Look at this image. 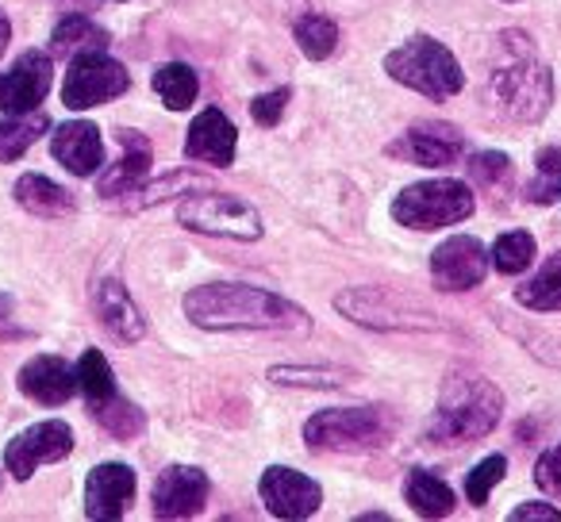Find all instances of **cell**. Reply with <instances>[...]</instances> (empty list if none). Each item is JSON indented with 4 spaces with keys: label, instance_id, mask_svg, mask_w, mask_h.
I'll use <instances>...</instances> for the list:
<instances>
[{
    "label": "cell",
    "instance_id": "40",
    "mask_svg": "<svg viewBox=\"0 0 561 522\" xmlns=\"http://www.w3.org/2000/svg\"><path fill=\"white\" fill-rule=\"evenodd\" d=\"M9 39H12V24H9V16L0 12V58H4V50H9Z\"/></svg>",
    "mask_w": 561,
    "mask_h": 522
},
{
    "label": "cell",
    "instance_id": "23",
    "mask_svg": "<svg viewBox=\"0 0 561 522\" xmlns=\"http://www.w3.org/2000/svg\"><path fill=\"white\" fill-rule=\"evenodd\" d=\"M404 499L412 503V511L420 514V519H446V514L458 507L450 484H446L443 476L427 473V468H412V473H408Z\"/></svg>",
    "mask_w": 561,
    "mask_h": 522
},
{
    "label": "cell",
    "instance_id": "12",
    "mask_svg": "<svg viewBox=\"0 0 561 522\" xmlns=\"http://www.w3.org/2000/svg\"><path fill=\"white\" fill-rule=\"evenodd\" d=\"M489 274V250L473 234H454L431 254V281L438 292H469Z\"/></svg>",
    "mask_w": 561,
    "mask_h": 522
},
{
    "label": "cell",
    "instance_id": "18",
    "mask_svg": "<svg viewBox=\"0 0 561 522\" xmlns=\"http://www.w3.org/2000/svg\"><path fill=\"white\" fill-rule=\"evenodd\" d=\"M16 388L24 392L32 404L62 407L66 399L78 392V369L66 366L55 353H35V358L24 361V369H20Z\"/></svg>",
    "mask_w": 561,
    "mask_h": 522
},
{
    "label": "cell",
    "instance_id": "25",
    "mask_svg": "<svg viewBox=\"0 0 561 522\" xmlns=\"http://www.w3.org/2000/svg\"><path fill=\"white\" fill-rule=\"evenodd\" d=\"M193 188H204V181L196 177V173H188V170L165 173V177L142 181L139 188H131V193L119 200V211H147V208H154V204L170 200V196H188Z\"/></svg>",
    "mask_w": 561,
    "mask_h": 522
},
{
    "label": "cell",
    "instance_id": "24",
    "mask_svg": "<svg viewBox=\"0 0 561 522\" xmlns=\"http://www.w3.org/2000/svg\"><path fill=\"white\" fill-rule=\"evenodd\" d=\"M108 47V32L96 20H89L85 12H70L66 20H58L55 35H50V55H85V50H104Z\"/></svg>",
    "mask_w": 561,
    "mask_h": 522
},
{
    "label": "cell",
    "instance_id": "34",
    "mask_svg": "<svg viewBox=\"0 0 561 522\" xmlns=\"http://www.w3.org/2000/svg\"><path fill=\"white\" fill-rule=\"evenodd\" d=\"M358 373L351 369H335V366H273L270 369V381L273 384H289V388H343L351 384Z\"/></svg>",
    "mask_w": 561,
    "mask_h": 522
},
{
    "label": "cell",
    "instance_id": "35",
    "mask_svg": "<svg viewBox=\"0 0 561 522\" xmlns=\"http://www.w3.org/2000/svg\"><path fill=\"white\" fill-rule=\"evenodd\" d=\"M523 200L527 204H553L561 200V150L542 147L535 158V177L523 188Z\"/></svg>",
    "mask_w": 561,
    "mask_h": 522
},
{
    "label": "cell",
    "instance_id": "22",
    "mask_svg": "<svg viewBox=\"0 0 561 522\" xmlns=\"http://www.w3.org/2000/svg\"><path fill=\"white\" fill-rule=\"evenodd\" d=\"M12 196H16V204L27 216H39V219H62V216H73V208H78L70 188L43 177V173H24V177L16 181V188H12Z\"/></svg>",
    "mask_w": 561,
    "mask_h": 522
},
{
    "label": "cell",
    "instance_id": "36",
    "mask_svg": "<svg viewBox=\"0 0 561 522\" xmlns=\"http://www.w3.org/2000/svg\"><path fill=\"white\" fill-rule=\"evenodd\" d=\"M504 473H507L504 453H492V457H484L473 473H466V499H469V503H473V507L489 503V491L504 480Z\"/></svg>",
    "mask_w": 561,
    "mask_h": 522
},
{
    "label": "cell",
    "instance_id": "33",
    "mask_svg": "<svg viewBox=\"0 0 561 522\" xmlns=\"http://www.w3.org/2000/svg\"><path fill=\"white\" fill-rule=\"evenodd\" d=\"M469 181L473 185H481L489 196H507L512 193V181H515V165L507 154H500V150H477L473 158H469Z\"/></svg>",
    "mask_w": 561,
    "mask_h": 522
},
{
    "label": "cell",
    "instance_id": "31",
    "mask_svg": "<svg viewBox=\"0 0 561 522\" xmlns=\"http://www.w3.org/2000/svg\"><path fill=\"white\" fill-rule=\"evenodd\" d=\"M293 39H297L300 55L312 58V62H323V58H331L339 47V24L320 16V12H308V16H300L297 24H293Z\"/></svg>",
    "mask_w": 561,
    "mask_h": 522
},
{
    "label": "cell",
    "instance_id": "32",
    "mask_svg": "<svg viewBox=\"0 0 561 522\" xmlns=\"http://www.w3.org/2000/svg\"><path fill=\"white\" fill-rule=\"evenodd\" d=\"M154 93L162 96V104L170 112H185L196 101V93H201V78H196L193 66L170 62L154 73Z\"/></svg>",
    "mask_w": 561,
    "mask_h": 522
},
{
    "label": "cell",
    "instance_id": "5",
    "mask_svg": "<svg viewBox=\"0 0 561 522\" xmlns=\"http://www.w3.org/2000/svg\"><path fill=\"white\" fill-rule=\"evenodd\" d=\"M385 73L397 85L415 89L427 101H450L466 89V73H461L458 58L450 55V47L431 35H412L408 43H400L397 50L385 55Z\"/></svg>",
    "mask_w": 561,
    "mask_h": 522
},
{
    "label": "cell",
    "instance_id": "7",
    "mask_svg": "<svg viewBox=\"0 0 561 522\" xmlns=\"http://www.w3.org/2000/svg\"><path fill=\"white\" fill-rule=\"evenodd\" d=\"M335 308L346 315L351 323L369 330H438V315H431L423 304L415 300H404L389 289H346L335 297Z\"/></svg>",
    "mask_w": 561,
    "mask_h": 522
},
{
    "label": "cell",
    "instance_id": "21",
    "mask_svg": "<svg viewBox=\"0 0 561 522\" xmlns=\"http://www.w3.org/2000/svg\"><path fill=\"white\" fill-rule=\"evenodd\" d=\"M119 147H124V158H119L116 165H104L101 173H96V193L101 196H127L131 188H139L142 181H147L150 173V139L142 131H119L116 135Z\"/></svg>",
    "mask_w": 561,
    "mask_h": 522
},
{
    "label": "cell",
    "instance_id": "27",
    "mask_svg": "<svg viewBox=\"0 0 561 522\" xmlns=\"http://www.w3.org/2000/svg\"><path fill=\"white\" fill-rule=\"evenodd\" d=\"M50 131V119L43 112H24V116H4L0 119V162H20L35 139Z\"/></svg>",
    "mask_w": 561,
    "mask_h": 522
},
{
    "label": "cell",
    "instance_id": "1",
    "mask_svg": "<svg viewBox=\"0 0 561 522\" xmlns=\"http://www.w3.org/2000/svg\"><path fill=\"white\" fill-rule=\"evenodd\" d=\"M185 320L201 330H273V335H308L312 320L305 308L254 285H201L181 300Z\"/></svg>",
    "mask_w": 561,
    "mask_h": 522
},
{
    "label": "cell",
    "instance_id": "29",
    "mask_svg": "<svg viewBox=\"0 0 561 522\" xmlns=\"http://www.w3.org/2000/svg\"><path fill=\"white\" fill-rule=\"evenodd\" d=\"M73 369H78V392L85 396V404H89V407L108 404L112 396H119L116 373H112L108 358H104L101 350H85V353H81V361H78Z\"/></svg>",
    "mask_w": 561,
    "mask_h": 522
},
{
    "label": "cell",
    "instance_id": "38",
    "mask_svg": "<svg viewBox=\"0 0 561 522\" xmlns=\"http://www.w3.org/2000/svg\"><path fill=\"white\" fill-rule=\"evenodd\" d=\"M535 484L546 491V496L561 499V442L550 445V450L535 461Z\"/></svg>",
    "mask_w": 561,
    "mask_h": 522
},
{
    "label": "cell",
    "instance_id": "17",
    "mask_svg": "<svg viewBox=\"0 0 561 522\" xmlns=\"http://www.w3.org/2000/svg\"><path fill=\"white\" fill-rule=\"evenodd\" d=\"M234 147H239V131H234V124L219 108H204L201 116L188 124V135H185L188 162L227 170V165L234 162Z\"/></svg>",
    "mask_w": 561,
    "mask_h": 522
},
{
    "label": "cell",
    "instance_id": "13",
    "mask_svg": "<svg viewBox=\"0 0 561 522\" xmlns=\"http://www.w3.org/2000/svg\"><path fill=\"white\" fill-rule=\"evenodd\" d=\"M50 78H55V62L47 50H24L9 70L0 73V112L4 116H24L43 104L50 93Z\"/></svg>",
    "mask_w": 561,
    "mask_h": 522
},
{
    "label": "cell",
    "instance_id": "39",
    "mask_svg": "<svg viewBox=\"0 0 561 522\" xmlns=\"http://www.w3.org/2000/svg\"><path fill=\"white\" fill-rule=\"evenodd\" d=\"M512 522H523V519H550V522H561V511L553 503H523L507 514Z\"/></svg>",
    "mask_w": 561,
    "mask_h": 522
},
{
    "label": "cell",
    "instance_id": "4",
    "mask_svg": "<svg viewBox=\"0 0 561 522\" xmlns=\"http://www.w3.org/2000/svg\"><path fill=\"white\" fill-rule=\"evenodd\" d=\"M397 411L385 404L328 407L305 422V442L316 453H377L397 438Z\"/></svg>",
    "mask_w": 561,
    "mask_h": 522
},
{
    "label": "cell",
    "instance_id": "15",
    "mask_svg": "<svg viewBox=\"0 0 561 522\" xmlns=\"http://www.w3.org/2000/svg\"><path fill=\"white\" fill-rule=\"evenodd\" d=\"M211 480L196 465H170L154 480V519H193L208 503Z\"/></svg>",
    "mask_w": 561,
    "mask_h": 522
},
{
    "label": "cell",
    "instance_id": "6",
    "mask_svg": "<svg viewBox=\"0 0 561 522\" xmlns=\"http://www.w3.org/2000/svg\"><path fill=\"white\" fill-rule=\"evenodd\" d=\"M477 211V196L466 181L435 177V181H415V185L400 188L392 200V219L412 231H438V227L466 223Z\"/></svg>",
    "mask_w": 561,
    "mask_h": 522
},
{
    "label": "cell",
    "instance_id": "8",
    "mask_svg": "<svg viewBox=\"0 0 561 522\" xmlns=\"http://www.w3.org/2000/svg\"><path fill=\"white\" fill-rule=\"evenodd\" d=\"M178 223L196 234H219L231 242H257L262 239V216L247 200L231 193H204L178 204Z\"/></svg>",
    "mask_w": 561,
    "mask_h": 522
},
{
    "label": "cell",
    "instance_id": "28",
    "mask_svg": "<svg viewBox=\"0 0 561 522\" xmlns=\"http://www.w3.org/2000/svg\"><path fill=\"white\" fill-rule=\"evenodd\" d=\"M89 415L96 419V427L108 430V434L119 438V442H131V438H139L142 430H147V415H142V407L131 404V399H124V396H112L108 404L89 407Z\"/></svg>",
    "mask_w": 561,
    "mask_h": 522
},
{
    "label": "cell",
    "instance_id": "11",
    "mask_svg": "<svg viewBox=\"0 0 561 522\" xmlns=\"http://www.w3.org/2000/svg\"><path fill=\"white\" fill-rule=\"evenodd\" d=\"M257 496H262L265 511L273 514V519H308V514L320 511L323 503V488L312 480L308 473H300V468H289V465H273L262 473V480H257Z\"/></svg>",
    "mask_w": 561,
    "mask_h": 522
},
{
    "label": "cell",
    "instance_id": "10",
    "mask_svg": "<svg viewBox=\"0 0 561 522\" xmlns=\"http://www.w3.org/2000/svg\"><path fill=\"white\" fill-rule=\"evenodd\" d=\"M73 450V430L62 419L35 422V427L20 430L4 450V468L12 473V480H32L39 465H55V461L70 457Z\"/></svg>",
    "mask_w": 561,
    "mask_h": 522
},
{
    "label": "cell",
    "instance_id": "37",
    "mask_svg": "<svg viewBox=\"0 0 561 522\" xmlns=\"http://www.w3.org/2000/svg\"><path fill=\"white\" fill-rule=\"evenodd\" d=\"M289 89H273V93H262L250 101V116H254L257 127H277L280 116H285V104H289Z\"/></svg>",
    "mask_w": 561,
    "mask_h": 522
},
{
    "label": "cell",
    "instance_id": "20",
    "mask_svg": "<svg viewBox=\"0 0 561 522\" xmlns=\"http://www.w3.org/2000/svg\"><path fill=\"white\" fill-rule=\"evenodd\" d=\"M93 308H96V320L104 323L108 335H116L119 343H139L147 335V320L142 312L135 308L131 292L116 281V277H96L93 281Z\"/></svg>",
    "mask_w": 561,
    "mask_h": 522
},
{
    "label": "cell",
    "instance_id": "30",
    "mask_svg": "<svg viewBox=\"0 0 561 522\" xmlns=\"http://www.w3.org/2000/svg\"><path fill=\"white\" fill-rule=\"evenodd\" d=\"M535 257H538V242L535 234L527 231H507L500 234L496 242H492L489 250V266H496V274H527L530 266H535Z\"/></svg>",
    "mask_w": 561,
    "mask_h": 522
},
{
    "label": "cell",
    "instance_id": "3",
    "mask_svg": "<svg viewBox=\"0 0 561 522\" xmlns=\"http://www.w3.org/2000/svg\"><path fill=\"white\" fill-rule=\"evenodd\" d=\"M504 419V392L477 369H450L427 422V445H469L489 438Z\"/></svg>",
    "mask_w": 561,
    "mask_h": 522
},
{
    "label": "cell",
    "instance_id": "16",
    "mask_svg": "<svg viewBox=\"0 0 561 522\" xmlns=\"http://www.w3.org/2000/svg\"><path fill=\"white\" fill-rule=\"evenodd\" d=\"M135 488H139V476L131 465H119V461H104L89 473L85 480V514L101 522L124 519V511L131 507Z\"/></svg>",
    "mask_w": 561,
    "mask_h": 522
},
{
    "label": "cell",
    "instance_id": "9",
    "mask_svg": "<svg viewBox=\"0 0 561 522\" xmlns=\"http://www.w3.org/2000/svg\"><path fill=\"white\" fill-rule=\"evenodd\" d=\"M131 89V73L124 62H116L104 50H85V55H73L70 70L62 81V104L70 112L101 108V104L116 101Z\"/></svg>",
    "mask_w": 561,
    "mask_h": 522
},
{
    "label": "cell",
    "instance_id": "2",
    "mask_svg": "<svg viewBox=\"0 0 561 522\" xmlns=\"http://www.w3.org/2000/svg\"><path fill=\"white\" fill-rule=\"evenodd\" d=\"M484 104L512 124H538L553 104V73L535 39L523 32H500L492 39V62L484 78Z\"/></svg>",
    "mask_w": 561,
    "mask_h": 522
},
{
    "label": "cell",
    "instance_id": "19",
    "mask_svg": "<svg viewBox=\"0 0 561 522\" xmlns=\"http://www.w3.org/2000/svg\"><path fill=\"white\" fill-rule=\"evenodd\" d=\"M50 154L73 173V177H93L104 170V142L101 127L89 119H70L50 135Z\"/></svg>",
    "mask_w": 561,
    "mask_h": 522
},
{
    "label": "cell",
    "instance_id": "26",
    "mask_svg": "<svg viewBox=\"0 0 561 522\" xmlns=\"http://www.w3.org/2000/svg\"><path fill=\"white\" fill-rule=\"evenodd\" d=\"M515 300L530 312H561V250L546 257V266L515 289Z\"/></svg>",
    "mask_w": 561,
    "mask_h": 522
},
{
    "label": "cell",
    "instance_id": "14",
    "mask_svg": "<svg viewBox=\"0 0 561 522\" xmlns=\"http://www.w3.org/2000/svg\"><path fill=\"white\" fill-rule=\"evenodd\" d=\"M389 154L420 170H446L466 154V135L454 124H415L389 142Z\"/></svg>",
    "mask_w": 561,
    "mask_h": 522
}]
</instances>
